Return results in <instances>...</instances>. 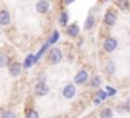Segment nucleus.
<instances>
[{"label":"nucleus","mask_w":130,"mask_h":118,"mask_svg":"<svg viewBox=\"0 0 130 118\" xmlns=\"http://www.w3.org/2000/svg\"><path fill=\"white\" fill-rule=\"evenodd\" d=\"M61 60H63V52H61V49L57 48V46H52L47 51V62L51 65H58Z\"/></svg>","instance_id":"nucleus-1"},{"label":"nucleus","mask_w":130,"mask_h":118,"mask_svg":"<svg viewBox=\"0 0 130 118\" xmlns=\"http://www.w3.org/2000/svg\"><path fill=\"white\" fill-rule=\"evenodd\" d=\"M61 95L66 98V100H72V98L77 95V86H75L74 83L66 84V86L63 87V91H61Z\"/></svg>","instance_id":"nucleus-2"},{"label":"nucleus","mask_w":130,"mask_h":118,"mask_svg":"<svg viewBox=\"0 0 130 118\" xmlns=\"http://www.w3.org/2000/svg\"><path fill=\"white\" fill-rule=\"evenodd\" d=\"M34 92L37 97H44L49 94V86L44 83V81H37L35 86H34Z\"/></svg>","instance_id":"nucleus-3"},{"label":"nucleus","mask_w":130,"mask_h":118,"mask_svg":"<svg viewBox=\"0 0 130 118\" xmlns=\"http://www.w3.org/2000/svg\"><path fill=\"white\" fill-rule=\"evenodd\" d=\"M35 11L38 14H47L51 11V3L49 0H37L35 3Z\"/></svg>","instance_id":"nucleus-4"},{"label":"nucleus","mask_w":130,"mask_h":118,"mask_svg":"<svg viewBox=\"0 0 130 118\" xmlns=\"http://www.w3.org/2000/svg\"><path fill=\"white\" fill-rule=\"evenodd\" d=\"M103 48H104L106 52H113L118 48V40L113 38V37H107L104 40V43H103Z\"/></svg>","instance_id":"nucleus-5"},{"label":"nucleus","mask_w":130,"mask_h":118,"mask_svg":"<svg viewBox=\"0 0 130 118\" xmlns=\"http://www.w3.org/2000/svg\"><path fill=\"white\" fill-rule=\"evenodd\" d=\"M116 20H118V16H116V12H115L113 9H109V11L104 14V23H106L107 26H113V25L116 23Z\"/></svg>","instance_id":"nucleus-6"},{"label":"nucleus","mask_w":130,"mask_h":118,"mask_svg":"<svg viewBox=\"0 0 130 118\" xmlns=\"http://www.w3.org/2000/svg\"><path fill=\"white\" fill-rule=\"evenodd\" d=\"M87 80H89V74H87L86 69L78 71V72L75 74V77H74V83H75V84H83V83H86Z\"/></svg>","instance_id":"nucleus-7"},{"label":"nucleus","mask_w":130,"mask_h":118,"mask_svg":"<svg viewBox=\"0 0 130 118\" xmlns=\"http://www.w3.org/2000/svg\"><path fill=\"white\" fill-rule=\"evenodd\" d=\"M22 69H23V65H20V63H17V62L9 63V68H8L11 77H19L20 72H22Z\"/></svg>","instance_id":"nucleus-8"},{"label":"nucleus","mask_w":130,"mask_h":118,"mask_svg":"<svg viewBox=\"0 0 130 118\" xmlns=\"http://www.w3.org/2000/svg\"><path fill=\"white\" fill-rule=\"evenodd\" d=\"M11 14H9V11H6V9H2L0 11V25L2 26H6V25H9L11 23Z\"/></svg>","instance_id":"nucleus-9"},{"label":"nucleus","mask_w":130,"mask_h":118,"mask_svg":"<svg viewBox=\"0 0 130 118\" xmlns=\"http://www.w3.org/2000/svg\"><path fill=\"white\" fill-rule=\"evenodd\" d=\"M66 32H68V35L69 37H78L80 35V26L77 25V23H74V25H69L68 28H66Z\"/></svg>","instance_id":"nucleus-10"},{"label":"nucleus","mask_w":130,"mask_h":118,"mask_svg":"<svg viewBox=\"0 0 130 118\" xmlns=\"http://www.w3.org/2000/svg\"><path fill=\"white\" fill-rule=\"evenodd\" d=\"M95 23H96V20H95V16H93V14H89V16L86 17V20H84V29H86V31H90V29H93Z\"/></svg>","instance_id":"nucleus-11"},{"label":"nucleus","mask_w":130,"mask_h":118,"mask_svg":"<svg viewBox=\"0 0 130 118\" xmlns=\"http://www.w3.org/2000/svg\"><path fill=\"white\" fill-rule=\"evenodd\" d=\"M32 65H35V55H34V54H28V55H26V58H25L23 68H25V69H29Z\"/></svg>","instance_id":"nucleus-12"},{"label":"nucleus","mask_w":130,"mask_h":118,"mask_svg":"<svg viewBox=\"0 0 130 118\" xmlns=\"http://www.w3.org/2000/svg\"><path fill=\"white\" fill-rule=\"evenodd\" d=\"M68 22H69V14L66 12V11H63L61 14H60V19H58V23L61 25V26H64V28H68L69 25H68Z\"/></svg>","instance_id":"nucleus-13"},{"label":"nucleus","mask_w":130,"mask_h":118,"mask_svg":"<svg viewBox=\"0 0 130 118\" xmlns=\"http://www.w3.org/2000/svg\"><path fill=\"white\" fill-rule=\"evenodd\" d=\"M49 46H51V45H49V41H46V43H44V45L40 48V51L35 54V63H37V62H40V58H41V57H43V54H44V52L49 49Z\"/></svg>","instance_id":"nucleus-14"},{"label":"nucleus","mask_w":130,"mask_h":118,"mask_svg":"<svg viewBox=\"0 0 130 118\" xmlns=\"http://www.w3.org/2000/svg\"><path fill=\"white\" fill-rule=\"evenodd\" d=\"M89 84H90V87H93V89H100V86H101V77H100V75H95L93 78H90Z\"/></svg>","instance_id":"nucleus-15"},{"label":"nucleus","mask_w":130,"mask_h":118,"mask_svg":"<svg viewBox=\"0 0 130 118\" xmlns=\"http://www.w3.org/2000/svg\"><path fill=\"white\" fill-rule=\"evenodd\" d=\"M100 118H113V110L110 107H104L100 112Z\"/></svg>","instance_id":"nucleus-16"},{"label":"nucleus","mask_w":130,"mask_h":118,"mask_svg":"<svg viewBox=\"0 0 130 118\" xmlns=\"http://www.w3.org/2000/svg\"><path fill=\"white\" fill-rule=\"evenodd\" d=\"M118 8L121 9V11H128L130 9V2L128 0H118Z\"/></svg>","instance_id":"nucleus-17"},{"label":"nucleus","mask_w":130,"mask_h":118,"mask_svg":"<svg viewBox=\"0 0 130 118\" xmlns=\"http://www.w3.org/2000/svg\"><path fill=\"white\" fill-rule=\"evenodd\" d=\"M115 71H116V65H115V62H107V63H106V72H107L109 75H113Z\"/></svg>","instance_id":"nucleus-18"},{"label":"nucleus","mask_w":130,"mask_h":118,"mask_svg":"<svg viewBox=\"0 0 130 118\" xmlns=\"http://www.w3.org/2000/svg\"><path fill=\"white\" fill-rule=\"evenodd\" d=\"M58 38H60L58 31H52V34H51V37L47 38V41H49V45H54V43H57V41H58Z\"/></svg>","instance_id":"nucleus-19"},{"label":"nucleus","mask_w":130,"mask_h":118,"mask_svg":"<svg viewBox=\"0 0 130 118\" xmlns=\"http://www.w3.org/2000/svg\"><path fill=\"white\" fill-rule=\"evenodd\" d=\"M0 66L2 68L8 66V55L6 54H0Z\"/></svg>","instance_id":"nucleus-20"},{"label":"nucleus","mask_w":130,"mask_h":118,"mask_svg":"<svg viewBox=\"0 0 130 118\" xmlns=\"http://www.w3.org/2000/svg\"><path fill=\"white\" fill-rule=\"evenodd\" d=\"M25 118H38V112H37V110H34V109H29V110L26 112Z\"/></svg>","instance_id":"nucleus-21"},{"label":"nucleus","mask_w":130,"mask_h":118,"mask_svg":"<svg viewBox=\"0 0 130 118\" xmlns=\"http://www.w3.org/2000/svg\"><path fill=\"white\" fill-rule=\"evenodd\" d=\"M2 118H15V113L12 110H3L2 112Z\"/></svg>","instance_id":"nucleus-22"},{"label":"nucleus","mask_w":130,"mask_h":118,"mask_svg":"<svg viewBox=\"0 0 130 118\" xmlns=\"http://www.w3.org/2000/svg\"><path fill=\"white\" fill-rule=\"evenodd\" d=\"M96 97L103 101V100H106V97H109L107 95V91H103V89H98V94H96Z\"/></svg>","instance_id":"nucleus-23"},{"label":"nucleus","mask_w":130,"mask_h":118,"mask_svg":"<svg viewBox=\"0 0 130 118\" xmlns=\"http://www.w3.org/2000/svg\"><path fill=\"white\" fill-rule=\"evenodd\" d=\"M106 91H107V95H109V97H113V95H116V89H115V87H110V86H107V87H106Z\"/></svg>","instance_id":"nucleus-24"},{"label":"nucleus","mask_w":130,"mask_h":118,"mask_svg":"<svg viewBox=\"0 0 130 118\" xmlns=\"http://www.w3.org/2000/svg\"><path fill=\"white\" fill-rule=\"evenodd\" d=\"M124 107H125V110H127V112H130V97L127 98V101H125V106H124Z\"/></svg>","instance_id":"nucleus-25"},{"label":"nucleus","mask_w":130,"mask_h":118,"mask_svg":"<svg viewBox=\"0 0 130 118\" xmlns=\"http://www.w3.org/2000/svg\"><path fill=\"white\" fill-rule=\"evenodd\" d=\"M93 104H95V106H98V104H101V100H100V98L96 97V98L93 100Z\"/></svg>","instance_id":"nucleus-26"},{"label":"nucleus","mask_w":130,"mask_h":118,"mask_svg":"<svg viewBox=\"0 0 130 118\" xmlns=\"http://www.w3.org/2000/svg\"><path fill=\"white\" fill-rule=\"evenodd\" d=\"M75 0H64V5H71V3H74Z\"/></svg>","instance_id":"nucleus-27"},{"label":"nucleus","mask_w":130,"mask_h":118,"mask_svg":"<svg viewBox=\"0 0 130 118\" xmlns=\"http://www.w3.org/2000/svg\"><path fill=\"white\" fill-rule=\"evenodd\" d=\"M104 2H109V0H104Z\"/></svg>","instance_id":"nucleus-28"}]
</instances>
